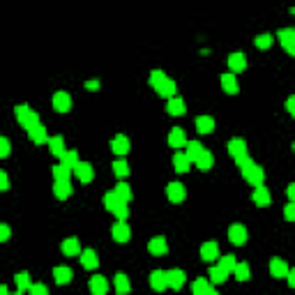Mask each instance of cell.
<instances>
[{
    "instance_id": "cell-1",
    "label": "cell",
    "mask_w": 295,
    "mask_h": 295,
    "mask_svg": "<svg viewBox=\"0 0 295 295\" xmlns=\"http://www.w3.org/2000/svg\"><path fill=\"white\" fill-rule=\"evenodd\" d=\"M14 115H16L18 125L23 127V129H28V127H32V125H37V122H39V113H37V111H32L28 104H18L16 109H14Z\"/></svg>"
},
{
    "instance_id": "cell-2",
    "label": "cell",
    "mask_w": 295,
    "mask_h": 295,
    "mask_svg": "<svg viewBox=\"0 0 295 295\" xmlns=\"http://www.w3.org/2000/svg\"><path fill=\"white\" fill-rule=\"evenodd\" d=\"M242 178L249 182V185H263L265 182V171H263V166L261 164H256V162H252L247 166V169H242Z\"/></svg>"
},
{
    "instance_id": "cell-3",
    "label": "cell",
    "mask_w": 295,
    "mask_h": 295,
    "mask_svg": "<svg viewBox=\"0 0 295 295\" xmlns=\"http://www.w3.org/2000/svg\"><path fill=\"white\" fill-rule=\"evenodd\" d=\"M279 44L284 46V51L289 55H295V28H282L277 32Z\"/></svg>"
},
{
    "instance_id": "cell-4",
    "label": "cell",
    "mask_w": 295,
    "mask_h": 295,
    "mask_svg": "<svg viewBox=\"0 0 295 295\" xmlns=\"http://www.w3.org/2000/svg\"><path fill=\"white\" fill-rule=\"evenodd\" d=\"M111 235H113L115 242H120V245H125V242L132 240V229H129V224L127 222H118L113 224V229H111Z\"/></svg>"
},
{
    "instance_id": "cell-5",
    "label": "cell",
    "mask_w": 295,
    "mask_h": 295,
    "mask_svg": "<svg viewBox=\"0 0 295 295\" xmlns=\"http://www.w3.org/2000/svg\"><path fill=\"white\" fill-rule=\"evenodd\" d=\"M247 238H249V233H247V229H245L242 224H231L229 226V240L233 242L235 247L247 245Z\"/></svg>"
},
{
    "instance_id": "cell-6",
    "label": "cell",
    "mask_w": 295,
    "mask_h": 295,
    "mask_svg": "<svg viewBox=\"0 0 295 295\" xmlns=\"http://www.w3.org/2000/svg\"><path fill=\"white\" fill-rule=\"evenodd\" d=\"M185 270H180V268H171V270H166V284H169V289L173 291H180L182 286H185Z\"/></svg>"
},
{
    "instance_id": "cell-7",
    "label": "cell",
    "mask_w": 295,
    "mask_h": 295,
    "mask_svg": "<svg viewBox=\"0 0 295 295\" xmlns=\"http://www.w3.org/2000/svg\"><path fill=\"white\" fill-rule=\"evenodd\" d=\"M51 104H53V109L58 111V113H67V111L72 109V97H69V92L58 90L53 95V99H51Z\"/></svg>"
},
{
    "instance_id": "cell-8",
    "label": "cell",
    "mask_w": 295,
    "mask_h": 295,
    "mask_svg": "<svg viewBox=\"0 0 295 295\" xmlns=\"http://www.w3.org/2000/svg\"><path fill=\"white\" fill-rule=\"evenodd\" d=\"M28 132V139L32 141L35 145H42V143H46L48 141V134H46V127L42 125V120L37 122V125H32V127H28L25 129Z\"/></svg>"
},
{
    "instance_id": "cell-9",
    "label": "cell",
    "mask_w": 295,
    "mask_h": 295,
    "mask_svg": "<svg viewBox=\"0 0 295 295\" xmlns=\"http://www.w3.org/2000/svg\"><path fill=\"white\" fill-rule=\"evenodd\" d=\"M111 150H113L118 157H125V155H129V150H132V143H129V139H127L125 134H115L113 141H111Z\"/></svg>"
},
{
    "instance_id": "cell-10",
    "label": "cell",
    "mask_w": 295,
    "mask_h": 295,
    "mask_svg": "<svg viewBox=\"0 0 295 295\" xmlns=\"http://www.w3.org/2000/svg\"><path fill=\"white\" fill-rule=\"evenodd\" d=\"M247 69V55L242 53V51H233L229 55V72L233 74H240Z\"/></svg>"
},
{
    "instance_id": "cell-11",
    "label": "cell",
    "mask_w": 295,
    "mask_h": 295,
    "mask_svg": "<svg viewBox=\"0 0 295 295\" xmlns=\"http://www.w3.org/2000/svg\"><path fill=\"white\" fill-rule=\"evenodd\" d=\"M166 199L171 201V203H182V201L187 199V189L182 182H171L169 187H166Z\"/></svg>"
},
{
    "instance_id": "cell-12",
    "label": "cell",
    "mask_w": 295,
    "mask_h": 295,
    "mask_svg": "<svg viewBox=\"0 0 295 295\" xmlns=\"http://www.w3.org/2000/svg\"><path fill=\"white\" fill-rule=\"evenodd\" d=\"M252 201L259 205V208H268V205L272 203V196H270V192H268V187H265V185H256V187H254Z\"/></svg>"
},
{
    "instance_id": "cell-13",
    "label": "cell",
    "mask_w": 295,
    "mask_h": 295,
    "mask_svg": "<svg viewBox=\"0 0 295 295\" xmlns=\"http://www.w3.org/2000/svg\"><path fill=\"white\" fill-rule=\"evenodd\" d=\"M148 252L152 256H164V254H169V242L164 235H155L150 242H148Z\"/></svg>"
},
{
    "instance_id": "cell-14",
    "label": "cell",
    "mask_w": 295,
    "mask_h": 295,
    "mask_svg": "<svg viewBox=\"0 0 295 295\" xmlns=\"http://www.w3.org/2000/svg\"><path fill=\"white\" fill-rule=\"evenodd\" d=\"M74 173H76V178L81 182H92V178H95V169H92L90 162H78L74 166Z\"/></svg>"
},
{
    "instance_id": "cell-15",
    "label": "cell",
    "mask_w": 295,
    "mask_h": 295,
    "mask_svg": "<svg viewBox=\"0 0 295 295\" xmlns=\"http://www.w3.org/2000/svg\"><path fill=\"white\" fill-rule=\"evenodd\" d=\"M201 259H203L205 263H212V261H217V259H219V247H217V242L210 240V242H205V245H201Z\"/></svg>"
},
{
    "instance_id": "cell-16",
    "label": "cell",
    "mask_w": 295,
    "mask_h": 295,
    "mask_svg": "<svg viewBox=\"0 0 295 295\" xmlns=\"http://www.w3.org/2000/svg\"><path fill=\"white\" fill-rule=\"evenodd\" d=\"M155 90H157V95H159V97H164V99H169V97H173L175 92H178V83H175L173 78H169V76H166V78L162 81V83L157 85Z\"/></svg>"
},
{
    "instance_id": "cell-17",
    "label": "cell",
    "mask_w": 295,
    "mask_h": 295,
    "mask_svg": "<svg viewBox=\"0 0 295 295\" xmlns=\"http://www.w3.org/2000/svg\"><path fill=\"white\" fill-rule=\"evenodd\" d=\"M81 265H83L85 270H95L97 265H99V256H97L95 249H81Z\"/></svg>"
},
{
    "instance_id": "cell-18",
    "label": "cell",
    "mask_w": 295,
    "mask_h": 295,
    "mask_svg": "<svg viewBox=\"0 0 295 295\" xmlns=\"http://www.w3.org/2000/svg\"><path fill=\"white\" fill-rule=\"evenodd\" d=\"M88 289H90L92 295H104L109 291V282H106V277H102V275H95V277H90V282H88Z\"/></svg>"
},
{
    "instance_id": "cell-19",
    "label": "cell",
    "mask_w": 295,
    "mask_h": 295,
    "mask_svg": "<svg viewBox=\"0 0 295 295\" xmlns=\"http://www.w3.org/2000/svg\"><path fill=\"white\" fill-rule=\"evenodd\" d=\"M226 150H229V155L233 157H240V155H247V141L240 139V136H235V139L229 141V145H226Z\"/></svg>"
},
{
    "instance_id": "cell-20",
    "label": "cell",
    "mask_w": 295,
    "mask_h": 295,
    "mask_svg": "<svg viewBox=\"0 0 295 295\" xmlns=\"http://www.w3.org/2000/svg\"><path fill=\"white\" fill-rule=\"evenodd\" d=\"M150 286H152V291L169 289V284H166V270H152L150 272Z\"/></svg>"
},
{
    "instance_id": "cell-21",
    "label": "cell",
    "mask_w": 295,
    "mask_h": 295,
    "mask_svg": "<svg viewBox=\"0 0 295 295\" xmlns=\"http://www.w3.org/2000/svg\"><path fill=\"white\" fill-rule=\"evenodd\" d=\"M173 169L178 171V173H187V171L192 169V159H189L185 152L178 150V152L173 155Z\"/></svg>"
},
{
    "instance_id": "cell-22",
    "label": "cell",
    "mask_w": 295,
    "mask_h": 295,
    "mask_svg": "<svg viewBox=\"0 0 295 295\" xmlns=\"http://www.w3.org/2000/svg\"><path fill=\"white\" fill-rule=\"evenodd\" d=\"M286 272H289V265L284 259H270V275L275 279H284L286 277Z\"/></svg>"
},
{
    "instance_id": "cell-23",
    "label": "cell",
    "mask_w": 295,
    "mask_h": 295,
    "mask_svg": "<svg viewBox=\"0 0 295 295\" xmlns=\"http://www.w3.org/2000/svg\"><path fill=\"white\" fill-rule=\"evenodd\" d=\"M60 249L65 256H78L81 254V242H78V238H65Z\"/></svg>"
},
{
    "instance_id": "cell-24",
    "label": "cell",
    "mask_w": 295,
    "mask_h": 295,
    "mask_svg": "<svg viewBox=\"0 0 295 295\" xmlns=\"http://www.w3.org/2000/svg\"><path fill=\"white\" fill-rule=\"evenodd\" d=\"M194 125H196V132L199 134H212L215 132V118H210V115H199Z\"/></svg>"
},
{
    "instance_id": "cell-25",
    "label": "cell",
    "mask_w": 295,
    "mask_h": 295,
    "mask_svg": "<svg viewBox=\"0 0 295 295\" xmlns=\"http://www.w3.org/2000/svg\"><path fill=\"white\" fill-rule=\"evenodd\" d=\"M53 194H55V199H69V194H72V182L69 180H55L53 182Z\"/></svg>"
},
{
    "instance_id": "cell-26",
    "label": "cell",
    "mask_w": 295,
    "mask_h": 295,
    "mask_svg": "<svg viewBox=\"0 0 295 295\" xmlns=\"http://www.w3.org/2000/svg\"><path fill=\"white\" fill-rule=\"evenodd\" d=\"M194 164H196L201 171H210L212 166H215V155H212L210 150H205V148H203V152H201V155L194 159Z\"/></svg>"
},
{
    "instance_id": "cell-27",
    "label": "cell",
    "mask_w": 295,
    "mask_h": 295,
    "mask_svg": "<svg viewBox=\"0 0 295 295\" xmlns=\"http://www.w3.org/2000/svg\"><path fill=\"white\" fill-rule=\"evenodd\" d=\"M222 88H224V92H229V95H238V78H235V74L233 72H226V74H222Z\"/></svg>"
},
{
    "instance_id": "cell-28",
    "label": "cell",
    "mask_w": 295,
    "mask_h": 295,
    "mask_svg": "<svg viewBox=\"0 0 295 295\" xmlns=\"http://www.w3.org/2000/svg\"><path fill=\"white\" fill-rule=\"evenodd\" d=\"M192 291H194V295H212L215 293V284H210L208 279L201 277L192 284Z\"/></svg>"
},
{
    "instance_id": "cell-29",
    "label": "cell",
    "mask_w": 295,
    "mask_h": 295,
    "mask_svg": "<svg viewBox=\"0 0 295 295\" xmlns=\"http://www.w3.org/2000/svg\"><path fill=\"white\" fill-rule=\"evenodd\" d=\"M46 143H48V152H51L53 157H58V159H60V155L67 150V148H65V139H62L60 134H58V136H51Z\"/></svg>"
},
{
    "instance_id": "cell-30",
    "label": "cell",
    "mask_w": 295,
    "mask_h": 295,
    "mask_svg": "<svg viewBox=\"0 0 295 295\" xmlns=\"http://www.w3.org/2000/svg\"><path fill=\"white\" fill-rule=\"evenodd\" d=\"M53 279H55V284L65 286V284L72 282V270H69L67 265H55L53 268Z\"/></svg>"
},
{
    "instance_id": "cell-31",
    "label": "cell",
    "mask_w": 295,
    "mask_h": 295,
    "mask_svg": "<svg viewBox=\"0 0 295 295\" xmlns=\"http://www.w3.org/2000/svg\"><path fill=\"white\" fill-rule=\"evenodd\" d=\"M166 111H169V115H182L187 111L185 106V99H180V97H169V102H166Z\"/></svg>"
},
{
    "instance_id": "cell-32",
    "label": "cell",
    "mask_w": 295,
    "mask_h": 295,
    "mask_svg": "<svg viewBox=\"0 0 295 295\" xmlns=\"http://www.w3.org/2000/svg\"><path fill=\"white\" fill-rule=\"evenodd\" d=\"M187 143V136H185V129L182 127H173L169 134V145L171 148H182Z\"/></svg>"
},
{
    "instance_id": "cell-33",
    "label": "cell",
    "mask_w": 295,
    "mask_h": 295,
    "mask_svg": "<svg viewBox=\"0 0 295 295\" xmlns=\"http://www.w3.org/2000/svg\"><path fill=\"white\" fill-rule=\"evenodd\" d=\"M229 279V272L222 270L219 265H210V270H208V282L210 284H224Z\"/></svg>"
},
{
    "instance_id": "cell-34",
    "label": "cell",
    "mask_w": 295,
    "mask_h": 295,
    "mask_svg": "<svg viewBox=\"0 0 295 295\" xmlns=\"http://www.w3.org/2000/svg\"><path fill=\"white\" fill-rule=\"evenodd\" d=\"M115 196H118V199L120 201H125V203H132V199H134V192H132V187L127 185V182H118V185H115Z\"/></svg>"
},
{
    "instance_id": "cell-35",
    "label": "cell",
    "mask_w": 295,
    "mask_h": 295,
    "mask_svg": "<svg viewBox=\"0 0 295 295\" xmlns=\"http://www.w3.org/2000/svg\"><path fill=\"white\" fill-rule=\"evenodd\" d=\"M182 148H185V155L189 157L192 162L201 155V152H203V145H201V141H187V143L182 145Z\"/></svg>"
},
{
    "instance_id": "cell-36",
    "label": "cell",
    "mask_w": 295,
    "mask_h": 295,
    "mask_svg": "<svg viewBox=\"0 0 295 295\" xmlns=\"http://www.w3.org/2000/svg\"><path fill=\"white\" fill-rule=\"evenodd\" d=\"M231 272L235 275V279H238V282H249V277H252L249 263H235V268Z\"/></svg>"
},
{
    "instance_id": "cell-37",
    "label": "cell",
    "mask_w": 295,
    "mask_h": 295,
    "mask_svg": "<svg viewBox=\"0 0 295 295\" xmlns=\"http://www.w3.org/2000/svg\"><path fill=\"white\" fill-rule=\"evenodd\" d=\"M78 162H81V159H78V152L76 150H65L60 155V164H65L69 171H74V166H76Z\"/></svg>"
},
{
    "instance_id": "cell-38",
    "label": "cell",
    "mask_w": 295,
    "mask_h": 295,
    "mask_svg": "<svg viewBox=\"0 0 295 295\" xmlns=\"http://www.w3.org/2000/svg\"><path fill=\"white\" fill-rule=\"evenodd\" d=\"M129 289H132L129 277H127L125 272H118V275H115V291H118V293H129Z\"/></svg>"
},
{
    "instance_id": "cell-39",
    "label": "cell",
    "mask_w": 295,
    "mask_h": 295,
    "mask_svg": "<svg viewBox=\"0 0 295 295\" xmlns=\"http://www.w3.org/2000/svg\"><path fill=\"white\" fill-rule=\"evenodd\" d=\"M254 44H256V48H261V51H268V48L275 44V37H272L270 32H263V35H259L254 39Z\"/></svg>"
},
{
    "instance_id": "cell-40",
    "label": "cell",
    "mask_w": 295,
    "mask_h": 295,
    "mask_svg": "<svg viewBox=\"0 0 295 295\" xmlns=\"http://www.w3.org/2000/svg\"><path fill=\"white\" fill-rule=\"evenodd\" d=\"M14 284H16L18 293H21V291H28V286H30V275H28V272H16V275H14Z\"/></svg>"
},
{
    "instance_id": "cell-41",
    "label": "cell",
    "mask_w": 295,
    "mask_h": 295,
    "mask_svg": "<svg viewBox=\"0 0 295 295\" xmlns=\"http://www.w3.org/2000/svg\"><path fill=\"white\" fill-rule=\"evenodd\" d=\"M111 212L115 215V219H120V222H127V219H129V203L120 201V203L115 205V208H113Z\"/></svg>"
},
{
    "instance_id": "cell-42",
    "label": "cell",
    "mask_w": 295,
    "mask_h": 295,
    "mask_svg": "<svg viewBox=\"0 0 295 295\" xmlns=\"http://www.w3.org/2000/svg\"><path fill=\"white\" fill-rule=\"evenodd\" d=\"M113 173L118 175V178H127V175H129V164H127L125 159H115L113 162Z\"/></svg>"
},
{
    "instance_id": "cell-43",
    "label": "cell",
    "mask_w": 295,
    "mask_h": 295,
    "mask_svg": "<svg viewBox=\"0 0 295 295\" xmlns=\"http://www.w3.org/2000/svg\"><path fill=\"white\" fill-rule=\"evenodd\" d=\"M235 263H238V261H235V256L233 254H226V256H222V259H219V268H222V270H226L231 275V270H233L235 268Z\"/></svg>"
},
{
    "instance_id": "cell-44",
    "label": "cell",
    "mask_w": 295,
    "mask_h": 295,
    "mask_svg": "<svg viewBox=\"0 0 295 295\" xmlns=\"http://www.w3.org/2000/svg\"><path fill=\"white\" fill-rule=\"evenodd\" d=\"M69 175H72V171L67 169L65 164L53 166V180H69Z\"/></svg>"
},
{
    "instance_id": "cell-45",
    "label": "cell",
    "mask_w": 295,
    "mask_h": 295,
    "mask_svg": "<svg viewBox=\"0 0 295 295\" xmlns=\"http://www.w3.org/2000/svg\"><path fill=\"white\" fill-rule=\"evenodd\" d=\"M102 203H104V208H106V210H113L115 205L120 203V199H118V196H115V192H106L104 194V199H102Z\"/></svg>"
},
{
    "instance_id": "cell-46",
    "label": "cell",
    "mask_w": 295,
    "mask_h": 295,
    "mask_svg": "<svg viewBox=\"0 0 295 295\" xmlns=\"http://www.w3.org/2000/svg\"><path fill=\"white\" fill-rule=\"evenodd\" d=\"M164 78H166V72H162V69H152V72H150V76H148V81H150V85H152V88H157V85L162 83Z\"/></svg>"
},
{
    "instance_id": "cell-47",
    "label": "cell",
    "mask_w": 295,
    "mask_h": 295,
    "mask_svg": "<svg viewBox=\"0 0 295 295\" xmlns=\"http://www.w3.org/2000/svg\"><path fill=\"white\" fill-rule=\"evenodd\" d=\"M9 155H12V143L7 136H0V159H5Z\"/></svg>"
},
{
    "instance_id": "cell-48",
    "label": "cell",
    "mask_w": 295,
    "mask_h": 295,
    "mask_svg": "<svg viewBox=\"0 0 295 295\" xmlns=\"http://www.w3.org/2000/svg\"><path fill=\"white\" fill-rule=\"evenodd\" d=\"M284 217L286 222H295V201H289V205L284 208Z\"/></svg>"
},
{
    "instance_id": "cell-49",
    "label": "cell",
    "mask_w": 295,
    "mask_h": 295,
    "mask_svg": "<svg viewBox=\"0 0 295 295\" xmlns=\"http://www.w3.org/2000/svg\"><path fill=\"white\" fill-rule=\"evenodd\" d=\"M254 162V159H252V157H249V155H240V157H235V166H238V169H247V166H249V164H252Z\"/></svg>"
},
{
    "instance_id": "cell-50",
    "label": "cell",
    "mask_w": 295,
    "mask_h": 295,
    "mask_svg": "<svg viewBox=\"0 0 295 295\" xmlns=\"http://www.w3.org/2000/svg\"><path fill=\"white\" fill-rule=\"evenodd\" d=\"M28 291H30L32 295H46L48 293V289L44 286V284H30V286H28Z\"/></svg>"
},
{
    "instance_id": "cell-51",
    "label": "cell",
    "mask_w": 295,
    "mask_h": 295,
    "mask_svg": "<svg viewBox=\"0 0 295 295\" xmlns=\"http://www.w3.org/2000/svg\"><path fill=\"white\" fill-rule=\"evenodd\" d=\"M9 235H12V229H9L7 224L0 222V242H7L9 240Z\"/></svg>"
},
{
    "instance_id": "cell-52",
    "label": "cell",
    "mask_w": 295,
    "mask_h": 295,
    "mask_svg": "<svg viewBox=\"0 0 295 295\" xmlns=\"http://www.w3.org/2000/svg\"><path fill=\"white\" fill-rule=\"evenodd\" d=\"M7 189H9V178L5 171H0V192H7Z\"/></svg>"
},
{
    "instance_id": "cell-53",
    "label": "cell",
    "mask_w": 295,
    "mask_h": 295,
    "mask_svg": "<svg viewBox=\"0 0 295 295\" xmlns=\"http://www.w3.org/2000/svg\"><path fill=\"white\" fill-rule=\"evenodd\" d=\"M286 111H289V115H295V97L293 95L286 99Z\"/></svg>"
},
{
    "instance_id": "cell-54",
    "label": "cell",
    "mask_w": 295,
    "mask_h": 295,
    "mask_svg": "<svg viewBox=\"0 0 295 295\" xmlns=\"http://www.w3.org/2000/svg\"><path fill=\"white\" fill-rule=\"evenodd\" d=\"M286 279H289V286H295V272L289 268V272H286Z\"/></svg>"
},
{
    "instance_id": "cell-55",
    "label": "cell",
    "mask_w": 295,
    "mask_h": 295,
    "mask_svg": "<svg viewBox=\"0 0 295 295\" xmlns=\"http://www.w3.org/2000/svg\"><path fill=\"white\" fill-rule=\"evenodd\" d=\"M85 88H88V90H97V88H99V81H85Z\"/></svg>"
},
{
    "instance_id": "cell-56",
    "label": "cell",
    "mask_w": 295,
    "mask_h": 295,
    "mask_svg": "<svg viewBox=\"0 0 295 295\" xmlns=\"http://www.w3.org/2000/svg\"><path fill=\"white\" fill-rule=\"evenodd\" d=\"M286 194H289V201H295V185H289Z\"/></svg>"
},
{
    "instance_id": "cell-57",
    "label": "cell",
    "mask_w": 295,
    "mask_h": 295,
    "mask_svg": "<svg viewBox=\"0 0 295 295\" xmlns=\"http://www.w3.org/2000/svg\"><path fill=\"white\" fill-rule=\"evenodd\" d=\"M0 295H7V286H5V284H0Z\"/></svg>"
}]
</instances>
